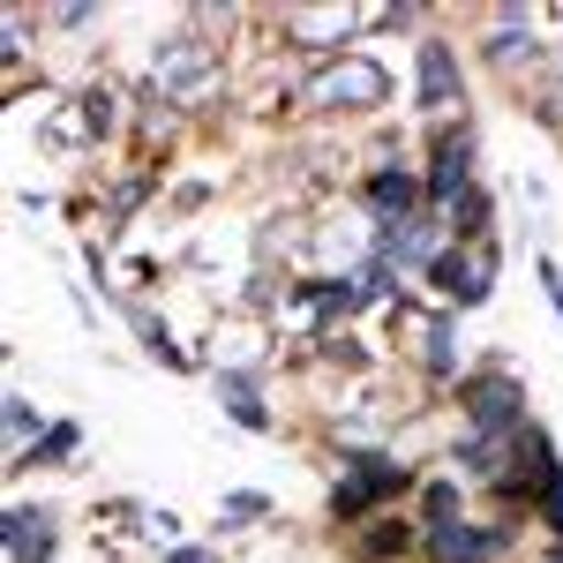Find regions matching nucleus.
<instances>
[{"label": "nucleus", "instance_id": "obj_9", "mask_svg": "<svg viewBox=\"0 0 563 563\" xmlns=\"http://www.w3.org/2000/svg\"><path fill=\"white\" fill-rule=\"evenodd\" d=\"M435 556H443V563H481V556H496V533H459V526H435Z\"/></svg>", "mask_w": 563, "mask_h": 563}, {"label": "nucleus", "instance_id": "obj_4", "mask_svg": "<svg viewBox=\"0 0 563 563\" xmlns=\"http://www.w3.org/2000/svg\"><path fill=\"white\" fill-rule=\"evenodd\" d=\"M398 339H413V353H421L429 368H451V339H443V323H435V316L406 308V316H398Z\"/></svg>", "mask_w": 563, "mask_h": 563}, {"label": "nucleus", "instance_id": "obj_5", "mask_svg": "<svg viewBox=\"0 0 563 563\" xmlns=\"http://www.w3.org/2000/svg\"><path fill=\"white\" fill-rule=\"evenodd\" d=\"M8 556L15 563H45L53 556V526H45L38 511H15V519H8Z\"/></svg>", "mask_w": 563, "mask_h": 563}, {"label": "nucleus", "instance_id": "obj_2", "mask_svg": "<svg viewBox=\"0 0 563 563\" xmlns=\"http://www.w3.org/2000/svg\"><path fill=\"white\" fill-rule=\"evenodd\" d=\"M158 84L180 90V98H196V90L211 84V45H196V38H180L158 53Z\"/></svg>", "mask_w": 563, "mask_h": 563}, {"label": "nucleus", "instance_id": "obj_7", "mask_svg": "<svg viewBox=\"0 0 563 563\" xmlns=\"http://www.w3.org/2000/svg\"><path fill=\"white\" fill-rule=\"evenodd\" d=\"M466 166H474V143H466V135H443V151H435V196H443V203H459Z\"/></svg>", "mask_w": 563, "mask_h": 563}, {"label": "nucleus", "instance_id": "obj_1", "mask_svg": "<svg viewBox=\"0 0 563 563\" xmlns=\"http://www.w3.org/2000/svg\"><path fill=\"white\" fill-rule=\"evenodd\" d=\"M384 90L390 84H384L376 60H339V68H323V76L308 84V98H316V106H376Z\"/></svg>", "mask_w": 563, "mask_h": 563}, {"label": "nucleus", "instance_id": "obj_10", "mask_svg": "<svg viewBox=\"0 0 563 563\" xmlns=\"http://www.w3.org/2000/svg\"><path fill=\"white\" fill-rule=\"evenodd\" d=\"M421 90H429V106H451V53L443 45H421Z\"/></svg>", "mask_w": 563, "mask_h": 563}, {"label": "nucleus", "instance_id": "obj_3", "mask_svg": "<svg viewBox=\"0 0 563 563\" xmlns=\"http://www.w3.org/2000/svg\"><path fill=\"white\" fill-rule=\"evenodd\" d=\"M488 271H496V256H488V249H474V256H443V263H435V278L451 286V301H481V294H488Z\"/></svg>", "mask_w": 563, "mask_h": 563}, {"label": "nucleus", "instance_id": "obj_12", "mask_svg": "<svg viewBox=\"0 0 563 563\" xmlns=\"http://www.w3.org/2000/svg\"><path fill=\"white\" fill-rule=\"evenodd\" d=\"M225 406H233V421H249V429H263V406H256V390L241 384V376H225Z\"/></svg>", "mask_w": 563, "mask_h": 563}, {"label": "nucleus", "instance_id": "obj_8", "mask_svg": "<svg viewBox=\"0 0 563 563\" xmlns=\"http://www.w3.org/2000/svg\"><path fill=\"white\" fill-rule=\"evenodd\" d=\"M384 488H398V466H384V459H361V474L339 488V511H353V504H368V496H384Z\"/></svg>", "mask_w": 563, "mask_h": 563}, {"label": "nucleus", "instance_id": "obj_6", "mask_svg": "<svg viewBox=\"0 0 563 563\" xmlns=\"http://www.w3.org/2000/svg\"><path fill=\"white\" fill-rule=\"evenodd\" d=\"M353 23H361L353 8H294V15H286V31H294V38H346Z\"/></svg>", "mask_w": 563, "mask_h": 563}, {"label": "nucleus", "instance_id": "obj_11", "mask_svg": "<svg viewBox=\"0 0 563 563\" xmlns=\"http://www.w3.org/2000/svg\"><path fill=\"white\" fill-rule=\"evenodd\" d=\"M368 196H376L384 211H413V180H406V174H376V188H368Z\"/></svg>", "mask_w": 563, "mask_h": 563}]
</instances>
